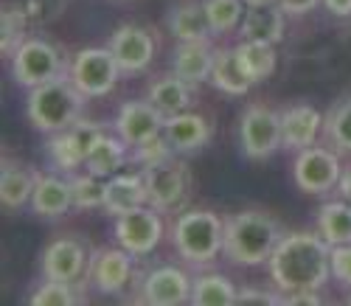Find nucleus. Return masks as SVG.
I'll return each mask as SVG.
<instances>
[{"mask_svg":"<svg viewBox=\"0 0 351 306\" xmlns=\"http://www.w3.org/2000/svg\"><path fill=\"white\" fill-rule=\"evenodd\" d=\"M71 191H73V208L87 211V208H104L107 197V180L99 174H73L71 177Z\"/></svg>","mask_w":351,"mask_h":306,"instance_id":"7c9ffc66","label":"nucleus"},{"mask_svg":"<svg viewBox=\"0 0 351 306\" xmlns=\"http://www.w3.org/2000/svg\"><path fill=\"white\" fill-rule=\"evenodd\" d=\"M348 301H351V295H348Z\"/></svg>","mask_w":351,"mask_h":306,"instance_id":"a18cd8bd","label":"nucleus"},{"mask_svg":"<svg viewBox=\"0 0 351 306\" xmlns=\"http://www.w3.org/2000/svg\"><path fill=\"white\" fill-rule=\"evenodd\" d=\"M169 28L171 34L180 43H199V40H211L214 28L211 20L206 14V6L197 3V0H186L178 9H171L169 14Z\"/></svg>","mask_w":351,"mask_h":306,"instance_id":"412c9836","label":"nucleus"},{"mask_svg":"<svg viewBox=\"0 0 351 306\" xmlns=\"http://www.w3.org/2000/svg\"><path fill=\"white\" fill-rule=\"evenodd\" d=\"M276 3L287 12V14H306V12H312L320 0H276Z\"/></svg>","mask_w":351,"mask_h":306,"instance_id":"a19ab883","label":"nucleus"},{"mask_svg":"<svg viewBox=\"0 0 351 306\" xmlns=\"http://www.w3.org/2000/svg\"><path fill=\"white\" fill-rule=\"evenodd\" d=\"M320 127H324V115L312 104H292L281 110V135L287 149H309L315 146Z\"/></svg>","mask_w":351,"mask_h":306,"instance_id":"f3484780","label":"nucleus"},{"mask_svg":"<svg viewBox=\"0 0 351 306\" xmlns=\"http://www.w3.org/2000/svg\"><path fill=\"white\" fill-rule=\"evenodd\" d=\"M34 180L37 174H32V169H25L20 161L3 155V172H0V200H3V208L14 211V208H23L25 202H32Z\"/></svg>","mask_w":351,"mask_h":306,"instance_id":"4be33fe9","label":"nucleus"},{"mask_svg":"<svg viewBox=\"0 0 351 306\" xmlns=\"http://www.w3.org/2000/svg\"><path fill=\"white\" fill-rule=\"evenodd\" d=\"M191 279L180 267H155L141 284V298L152 306H178L191 301Z\"/></svg>","mask_w":351,"mask_h":306,"instance_id":"ddd939ff","label":"nucleus"},{"mask_svg":"<svg viewBox=\"0 0 351 306\" xmlns=\"http://www.w3.org/2000/svg\"><path fill=\"white\" fill-rule=\"evenodd\" d=\"M9 59H12L14 82L28 87V90L65 73L60 48H56L53 43H48V40H43V37H28Z\"/></svg>","mask_w":351,"mask_h":306,"instance_id":"39448f33","label":"nucleus"},{"mask_svg":"<svg viewBox=\"0 0 351 306\" xmlns=\"http://www.w3.org/2000/svg\"><path fill=\"white\" fill-rule=\"evenodd\" d=\"M171 242L186 261L211 264L225 244V220L214 211H186L171 228Z\"/></svg>","mask_w":351,"mask_h":306,"instance_id":"20e7f679","label":"nucleus"},{"mask_svg":"<svg viewBox=\"0 0 351 306\" xmlns=\"http://www.w3.org/2000/svg\"><path fill=\"white\" fill-rule=\"evenodd\" d=\"M174 155H178V152L171 149V143H169V138L163 132L135 146V163H141V169H149L155 163H163V161H169Z\"/></svg>","mask_w":351,"mask_h":306,"instance_id":"c9c22d12","label":"nucleus"},{"mask_svg":"<svg viewBox=\"0 0 351 306\" xmlns=\"http://www.w3.org/2000/svg\"><path fill=\"white\" fill-rule=\"evenodd\" d=\"M124 163H127V143L115 135H107V132L93 143V149L87 152V158H84V169L90 174L104 177V180L119 174V169Z\"/></svg>","mask_w":351,"mask_h":306,"instance_id":"393cba45","label":"nucleus"},{"mask_svg":"<svg viewBox=\"0 0 351 306\" xmlns=\"http://www.w3.org/2000/svg\"><path fill=\"white\" fill-rule=\"evenodd\" d=\"M332 275L351 287V244H337V248H332Z\"/></svg>","mask_w":351,"mask_h":306,"instance_id":"4c0bfd02","label":"nucleus"},{"mask_svg":"<svg viewBox=\"0 0 351 306\" xmlns=\"http://www.w3.org/2000/svg\"><path fill=\"white\" fill-rule=\"evenodd\" d=\"M337 189H340L343 200L351 202V172H343V177H340V183H337Z\"/></svg>","mask_w":351,"mask_h":306,"instance_id":"37998d69","label":"nucleus"},{"mask_svg":"<svg viewBox=\"0 0 351 306\" xmlns=\"http://www.w3.org/2000/svg\"><path fill=\"white\" fill-rule=\"evenodd\" d=\"M132 253L127 248L121 250H99L93 259H90V267H87V275L99 292L104 295H119L127 290L130 279H132Z\"/></svg>","mask_w":351,"mask_h":306,"instance_id":"2eb2a0df","label":"nucleus"},{"mask_svg":"<svg viewBox=\"0 0 351 306\" xmlns=\"http://www.w3.org/2000/svg\"><path fill=\"white\" fill-rule=\"evenodd\" d=\"M87 267V248L73 236L51 242L43 253V275L53 281H79Z\"/></svg>","mask_w":351,"mask_h":306,"instance_id":"4468645a","label":"nucleus"},{"mask_svg":"<svg viewBox=\"0 0 351 306\" xmlns=\"http://www.w3.org/2000/svg\"><path fill=\"white\" fill-rule=\"evenodd\" d=\"M166 118L160 110L146 99V102H124L119 115H115V135H119L127 146H138L163 132Z\"/></svg>","mask_w":351,"mask_h":306,"instance_id":"9b49d317","label":"nucleus"},{"mask_svg":"<svg viewBox=\"0 0 351 306\" xmlns=\"http://www.w3.org/2000/svg\"><path fill=\"white\" fill-rule=\"evenodd\" d=\"M281 239H284V231L276 217H270L265 211H239L225 220L222 253L230 264L258 267L270 261Z\"/></svg>","mask_w":351,"mask_h":306,"instance_id":"f03ea898","label":"nucleus"},{"mask_svg":"<svg viewBox=\"0 0 351 306\" xmlns=\"http://www.w3.org/2000/svg\"><path fill=\"white\" fill-rule=\"evenodd\" d=\"M141 205H149L143 174H112V177H107V197H104L107 213L121 217V213H130Z\"/></svg>","mask_w":351,"mask_h":306,"instance_id":"6ab92c4d","label":"nucleus"},{"mask_svg":"<svg viewBox=\"0 0 351 306\" xmlns=\"http://www.w3.org/2000/svg\"><path fill=\"white\" fill-rule=\"evenodd\" d=\"M317 233L324 236L332 248L351 244V202L335 200L317 211Z\"/></svg>","mask_w":351,"mask_h":306,"instance_id":"bb28decb","label":"nucleus"},{"mask_svg":"<svg viewBox=\"0 0 351 306\" xmlns=\"http://www.w3.org/2000/svg\"><path fill=\"white\" fill-rule=\"evenodd\" d=\"M211 82L217 90L228 96H245L253 79L247 76V71L242 68L239 56H237V48L228 51V48H219L214 54V68H211Z\"/></svg>","mask_w":351,"mask_h":306,"instance_id":"b1692460","label":"nucleus"},{"mask_svg":"<svg viewBox=\"0 0 351 306\" xmlns=\"http://www.w3.org/2000/svg\"><path fill=\"white\" fill-rule=\"evenodd\" d=\"M71 208H73L71 180H62L56 174H37L34 191H32V211L37 213V217L56 220Z\"/></svg>","mask_w":351,"mask_h":306,"instance_id":"a211bd4d","label":"nucleus"},{"mask_svg":"<svg viewBox=\"0 0 351 306\" xmlns=\"http://www.w3.org/2000/svg\"><path fill=\"white\" fill-rule=\"evenodd\" d=\"M324 6L335 17H351V0H324Z\"/></svg>","mask_w":351,"mask_h":306,"instance_id":"79ce46f5","label":"nucleus"},{"mask_svg":"<svg viewBox=\"0 0 351 306\" xmlns=\"http://www.w3.org/2000/svg\"><path fill=\"white\" fill-rule=\"evenodd\" d=\"M329 141L340 149V152H351V99L335 104L324 121Z\"/></svg>","mask_w":351,"mask_h":306,"instance_id":"f704fd0d","label":"nucleus"},{"mask_svg":"<svg viewBox=\"0 0 351 306\" xmlns=\"http://www.w3.org/2000/svg\"><path fill=\"white\" fill-rule=\"evenodd\" d=\"M146 99H149V102L160 110L163 118H171V115L183 113V110L191 104V84L183 82L178 73H171V76L158 79V82L149 87Z\"/></svg>","mask_w":351,"mask_h":306,"instance_id":"a878e982","label":"nucleus"},{"mask_svg":"<svg viewBox=\"0 0 351 306\" xmlns=\"http://www.w3.org/2000/svg\"><path fill=\"white\" fill-rule=\"evenodd\" d=\"M82 301H84V292H79L76 281H53V279H45V284H40L28 295L32 306H73Z\"/></svg>","mask_w":351,"mask_h":306,"instance_id":"c756f323","label":"nucleus"},{"mask_svg":"<svg viewBox=\"0 0 351 306\" xmlns=\"http://www.w3.org/2000/svg\"><path fill=\"white\" fill-rule=\"evenodd\" d=\"M110 51L121 73H141L155 56V37L141 25H121L110 37Z\"/></svg>","mask_w":351,"mask_h":306,"instance_id":"f8f14e48","label":"nucleus"},{"mask_svg":"<svg viewBox=\"0 0 351 306\" xmlns=\"http://www.w3.org/2000/svg\"><path fill=\"white\" fill-rule=\"evenodd\" d=\"M292 172H295L298 189L306 194H326V191L337 189V183L343 177L340 158L332 149H320V146L301 149Z\"/></svg>","mask_w":351,"mask_h":306,"instance_id":"1a4fd4ad","label":"nucleus"},{"mask_svg":"<svg viewBox=\"0 0 351 306\" xmlns=\"http://www.w3.org/2000/svg\"><path fill=\"white\" fill-rule=\"evenodd\" d=\"M245 3H247V6H273L276 0H245Z\"/></svg>","mask_w":351,"mask_h":306,"instance_id":"c03bdc74","label":"nucleus"},{"mask_svg":"<svg viewBox=\"0 0 351 306\" xmlns=\"http://www.w3.org/2000/svg\"><path fill=\"white\" fill-rule=\"evenodd\" d=\"M202 6H206V14L211 20L214 34L230 32V28H237L245 17L242 0H202Z\"/></svg>","mask_w":351,"mask_h":306,"instance_id":"72a5a7b5","label":"nucleus"},{"mask_svg":"<svg viewBox=\"0 0 351 306\" xmlns=\"http://www.w3.org/2000/svg\"><path fill=\"white\" fill-rule=\"evenodd\" d=\"M23 6L28 12V17H32V23L48 25V23H53L56 17L62 14V9L68 6V0H25Z\"/></svg>","mask_w":351,"mask_h":306,"instance_id":"e433bc0d","label":"nucleus"},{"mask_svg":"<svg viewBox=\"0 0 351 306\" xmlns=\"http://www.w3.org/2000/svg\"><path fill=\"white\" fill-rule=\"evenodd\" d=\"M48 155H51L53 166L62 169V172H76L79 166H84V152L73 141L71 130L53 132V138L48 141Z\"/></svg>","mask_w":351,"mask_h":306,"instance_id":"2f4dec72","label":"nucleus"},{"mask_svg":"<svg viewBox=\"0 0 351 306\" xmlns=\"http://www.w3.org/2000/svg\"><path fill=\"white\" fill-rule=\"evenodd\" d=\"M281 303H309V306H317L324 303V295H320V290H292V292H281Z\"/></svg>","mask_w":351,"mask_h":306,"instance_id":"58836bf2","label":"nucleus"},{"mask_svg":"<svg viewBox=\"0 0 351 306\" xmlns=\"http://www.w3.org/2000/svg\"><path fill=\"white\" fill-rule=\"evenodd\" d=\"M237 56H239L242 68L247 71V76H250L253 82L267 79V76H273V71H276V48H273V43L242 40V43L237 45Z\"/></svg>","mask_w":351,"mask_h":306,"instance_id":"c85d7f7f","label":"nucleus"},{"mask_svg":"<svg viewBox=\"0 0 351 306\" xmlns=\"http://www.w3.org/2000/svg\"><path fill=\"white\" fill-rule=\"evenodd\" d=\"M214 48L211 40H199V43H180V48L174 51V73L183 82H189L191 87H197L199 82L211 79V68H214Z\"/></svg>","mask_w":351,"mask_h":306,"instance_id":"aec40b11","label":"nucleus"},{"mask_svg":"<svg viewBox=\"0 0 351 306\" xmlns=\"http://www.w3.org/2000/svg\"><path fill=\"white\" fill-rule=\"evenodd\" d=\"M239 303H281V292H267V290H242L239 292Z\"/></svg>","mask_w":351,"mask_h":306,"instance_id":"ea45409f","label":"nucleus"},{"mask_svg":"<svg viewBox=\"0 0 351 306\" xmlns=\"http://www.w3.org/2000/svg\"><path fill=\"white\" fill-rule=\"evenodd\" d=\"M239 141L242 152L250 161H265L284 143L281 135V113L265 107V104H253L245 110L242 124H239Z\"/></svg>","mask_w":351,"mask_h":306,"instance_id":"0eeeda50","label":"nucleus"},{"mask_svg":"<svg viewBox=\"0 0 351 306\" xmlns=\"http://www.w3.org/2000/svg\"><path fill=\"white\" fill-rule=\"evenodd\" d=\"M284 14L287 12L278 3H273V6H247L245 17H242V37L276 45L284 37Z\"/></svg>","mask_w":351,"mask_h":306,"instance_id":"5701e85b","label":"nucleus"},{"mask_svg":"<svg viewBox=\"0 0 351 306\" xmlns=\"http://www.w3.org/2000/svg\"><path fill=\"white\" fill-rule=\"evenodd\" d=\"M191 303H197V306H230V303H239V292L228 275L208 272V275L194 279Z\"/></svg>","mask_w":351,"mask_h":306,"instance_id":"cd10ccee","label":"nucleus"},{"mask_svg":"<svg viewBox=\"0 0 351 306\" xmlns=\"http://www.w3.org/2000/svg\"><path fill=\"white\" fill-rule=\"evenodd\" d=\"M84 99L87 96L76 87L71 73H60L51 82L32 87L28 102H25V113H28V121L34 124V130L53 135L60 130H68L82 118Z\"/></svg>","mask_w":351,"mask_h":306,"instance_id":"7ed1b4c3","label":"nucleus"},{"mask_svg":"<svg viewBox=\"0 0 351 306\" xmlns=\"http://www.w3.org/2000/svg\"><path fill=\"white\" fill-rule=\"evenodd\" d=\"M163 236V222H160V211L158 208H135L130 213L115 217V239L121 248H127L132 256H146L152 253Z\"/></svg>","mask_w":351,"mask_h":306,"instance_id":"9d476101","label":"nucleus"},{"mask_svg":"<svg viewBox=\"0 0 351 306\" xmlns=\"http://www.w3.org/2000/svg\"><path fill=\"white\" fill-rule=\"evenodd\" d=\"M163 135L169 138L171 149L178 155H191V152H199L211 138V121L199 113H178L166 118L163 124Z\"/></svg>","mask_w":351,"mask_h":306,"instance_id":"dca6fc26","label":"nucleus"},{"mask_svg":"<svg viewBox=\"0 0 351 306\" xmlns=\"http://www.w3.org/2000/svg\"><path fill=\"white\" fill-rule=\"evenodd\" d=\"M119 62L110 48H82L71 62V79L87 99L107 96L119 82Z\"/></svg>","mask_w":351,"mask_h":306,"instance_id":"423d86ee","label":"nucleus"},{"mask_svg":"<svg viewBox=\"0 0 351 306\" xmlns=\"http://www.w3.org/2000/svg\"><path fill=\"white\" fill-rule=\"evenodd\" d=\"M28 12L25 6H6L3 9V23H0V37H3V54L12 56L28 37H25V25H28Z\"/></svg>","mask_w":351,"mask_h":306,"instance_id":"473e14b6","label":"nucleus"},{"mask_svg":"<svg viewBox=\"0 0 351 306\" xmlns=\"http://www.w3.org/2000/svg\"><path fill=\"white\" fill-rule=\"evenodd\" d=\"M143 183H146V194H149V205L158 211H171L189 194V166L174 155L163 163L143 169Z\"/></svg>","mask_w":351,"mask_h":306,"instance_id":"6e6552de","label":"nucleus"},{"mask_svg":"<svg viewBox=\"0 0 351 306\" xmlns=\"http://www.w3.org/2000/svg\"><path fill=\"white\" fill-rule=\"evenodd\" d=\"M267 264L281 292L324 290L332 275V244L320 233H284Z\"/></svg>","mask_w":351,"mask_h":306,"instance_id":"f257e3e1","label":"nucleus"}]
</instances>
